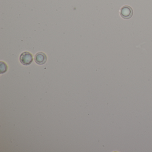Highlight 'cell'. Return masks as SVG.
I'll return each instance as SVG.
<instances>
[{
  "label": "cell",
  "instance_id": "obj_3",
  "mask_svg": "<svg viewBox=\"0 0 152 152\" xmlns=\"http://www.w3.org/2000/svg\"><path fill=\"white\" fill-rule=\"evenodd\" d=\"M34 60L38 64H44L47 62V56L43 52H39L35 55Z\"/></svg>",
  "mask_w": 152,
  "mask_h": 152
},
{
  "label": "cell",
  "instance_id": "obj_1",
  "mask_svg": "<svg viewBox=\"0 0 152 152\" xmlns=\"http://www.w3.org/2000/svg\"><path fill=\"white\" fill-rule=\"evenodd\" d=\"M120 15L124 19H129L132 17L133 11L131 7L129 6H124L120 10Z\"/></svg>",
  "mask_w": 152,
  "mask_h": 152
},
{
  "label": "cell",
  "instance_id": "obj_4",
  "mask_svg": "<svg viewBox=\"0 0 152 152\" xmlns=\"http://www.w3.org/2000/svg\"><path fill=\"white\" fill-rule=\"evenodd\" d=\"M7 67L6 64L2 62H1V73H5L7 71Z\"/></svg>",
  "mask_w": 152,
  "mask_h": 152
},
{
  "label": "cell",
  "instance_id": "obj_2",
  "mask_svg": "<svg viewBox=\"0 0 152 152\" xmlns=\"http://www.w3.org/2000/svg\"><path fill=\"white\" fill-rule=\"evenodd\" d=\"M20 61L24 65H29L33 61L32 55L29 52H23L20 56Z\"/></svg>",
  "mask_w": 152,
  "mask_h": 152
}]
</instances>
